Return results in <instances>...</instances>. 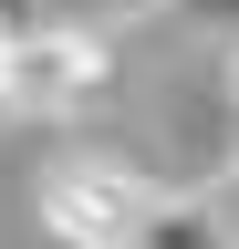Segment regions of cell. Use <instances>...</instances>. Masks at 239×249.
Listing matches in <instances>:
<instances>
[{
  "instance_id": "6da1fadb",
  "label": "cell",
  "mask_w": 239,
  "mask_h": 249,
  "mask_svg": "<svg viewBox=\"0 0 239 249\" xmlns=\"http://www.w3.org/2000/svg\"><path fill=\"white\" fill-rule=\"evenodd\" d=\"M146 208H156V177H135L125 156H63V166H42V229L63 249H135Z\"/></svg>"
},
{
  "instance_id": "7a4b0ae2",
  "label": "cell",
  "mask_w": 239,
  "mask_h": 249,
  "mask_svg": "<svg viewBox=\"0 0 239 249\" xmlns=\"http://www.w3.org/2000/svg\"><path fill=\"white\" fill-rule=\"evenodd\" d=\"M104 83H114V52L94 42V31L42 21L32 42H0V93H11V124H73Z\"/></svg>"
},
{
  "instance_id": "3957f363",
  "label": "cell",
  "mask_w": 239,
  "mask_h": 249,
  "mask_svg": "<svg viewBox=\"0 0 239 249\" xmlns=\"http://www.w3.org/2000/svg\"><path fill=\"white\" fill-rule=\"evenodd\" d=\"M135 249H239V229L208 208V187H156V208H146Z\"/></svg>"
},
{
  "instance_id": "277c9868",
  "label": "cell",
  "mask_w": 239,
  "mask_h": 249,
  "mask_svg": "<svg viewBox=\"0 0 239 249\" xmlns=\"http://www.w3.org/2000/svg\"><path fill=\"white\" fill-rule=\"evenodd\" d=\"M135 11H166V0H52V21H63V31H94V42H114Z\"/></svg>"
},
{
  "instance_id": "5b68a950",
  "label": "cell",
  "mask_w": 239,
  "mask_h": 249,
  "mask_svg": "<svg viewBox=\"0 0 239 249\" xmlns=\"http://www.w3.org/2000/svg\"><path fill=\"white\" fill-rule=\"evenodd\" d=\"M42 21H52V0H0V42H32Z\"/></svg>"
},
{
  "instance_id": "8992f818",
  "label": "cell",
  "mask_w": 239,
  "mask_h": 249,
  "mask_svg": "<svg viewBox=\"0 0 239 249\" xmlns=\"http://www.w3.org/2000/svg\"><path fill=\"white\" fill-rule=\"evenodd\" d=\"M208 208H219V218H229V229H239V145H229V166H219V177H208Z\"/></svg>"
},
{
  "instance_id": "52a82bcc",
  "label": "cell",
  "mask_w": 239,
  "mask_h": 249,
  "mask_svg": "<svg viewBox=\"0 0 239 249\" xmlns=\"http://www.w3.org/2000/svg\"><path fill=\"white\" fill-rule=\"evenodd\" d=\"M229 93H239V42H229Z\"/></svg>"
},
{
  "instance_id": "ba28073f",
  "label": "cell",
  "mask_w": 239,
  "mask_h": 249,
  "mask_svg": "<svg viewBox=\"0 0 239 249\" xmlns=\"http://www.w3.org/2000/svg\"><path fill=\"white\" fill-rule=\"evenodd\" d=\"M0 124H11V93H0Z\"/></svg>"
}]
</instances>
